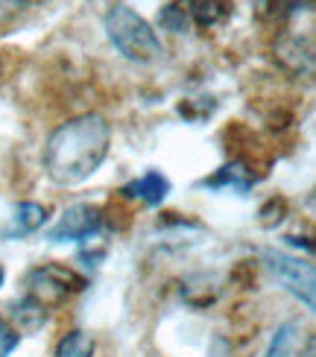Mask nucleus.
Here are the masks:
<instances>
[{
  "label": "nucleus",
  "mask_w": 316,
  "mask_h": 357,
  "mask_svg": "<svg viewBox=\"0 0 316 357\" xmlns=\"http://www.w3.org/2000/svg\"><path fill=\"white\" fill-rule=\"evenodd\" d=\"M112 129L100 114H80L62 123L44 146V170L56 185H80L109 155Z\"/></svg>",
  "instance_id": "nucleus-1"
},
{
  "label": "nucleus",
  "mask_w": 316,
  "mask_h": 357,
  "mask_svg": "<svg viewBox=\"0 0 316 357\" xmlns=\"http://www.w3.org/2000/svg\"><path fill=\"white\" fill-rule=\"evenodd\" d=\"M105 33L112 44L132 62H156L161 56V41L146 18L129 6H112L105 12Z\"/></svg>",
  "instance_id": "nucleus-2"
},
{
  "label": "nucleus",
  "mask_w": 316,
  "mask_h": 357,
  "mask_svg": "<svg viewBox=\"0 0 316 357\" xmlns=\"http://www.w3.org/2000/svg\"><path fill=\"white\" fill-rule=\"evenodd\" d=\"M82 287H85V281L77 273L65 270V266H56V264H44L27 275V296L33 302H38L44 310L62 305L70 296V290H82Z\"/></svg>",
  "instance_id": "nucleus-3"
},
{
  "label": "nucleus",
  "mask_w": 316,
  "mask_h": 357,
  "mask_svg": "<svg viewBox=\"0 0 316 357\" xmlns=\"http://www.w3.org/2000/svg\"><path fill=\"white\" fill-rule=\"evenodd\" d=\"M266 266L273 270V275L287 287L296 299H302L308 310L316 305V290H313V266L302 258L284 255V252H264Z\"/></svg>",
  "instance_id": "nucleus-4"
},
{
  "label": "nucleus",
  "mask_w": 316,
  "mask_h": 357,
  "mask_svg": "<svg viewBox=\"0 0 316 357\" xmlns=\"http://www.w3.org/2000/svg\"><path fill=\"white\" fill-rule=\"evenodd\" d=\"M103 226V214L97 205H88V202H80V205H70L68 211L59 217V222L50 229V241L53 243H62V241H88L94 237Z\"/></svg>",
  "instance_id": "nucleus-5"
},
{
  "label": "nucleus",
  "mask_w": 316,
  "mask_h": 357,
  "mask_svg": "<svg viewBox=\"0 0 316 357\" xmlns=\"http://www.w3.org/2000/svg\"><path fill=\"white\" fill-rule=\"evenodd\" d=\"M123 193H126V197L144 199L146 205H161L164 199H167V193H170V182H167V176L149 170V173H144L141 178L129 182V185L123 188Z\"/></svg>",
  "instance_id": "nucleus-6"
},
{
  "label": "nucleus",
  "mask_w": 316,
  "mask_h": 357,
  "mask_svg": "<svg viewBox=\"0 0 316 357\" xmlns=\"http://www.w3.org/2000/svg\"><path fill=\"white\" fill-rule=\"evenodd\" d=\"M182 9L188 12V18L197 24V26H214L220 24L225 15H229V0H179Z\"/></svg>",
  "instance_id": "nucleus-7"
},
{
  "label": "nucleus",
  "mask_w": 316,
  "mask_h": 357,
  "mask_svg": "<svg viewBox=\"0 0 316 357\" xmlns=\"http://www.w3.org/2000/svg\"><path fill=\"white\" fill-rule=\"evenodd\" d=\"M278 59L287 68L293 70H310L313 65V47H310V41H302V38H284L278 44Z\"/></svg>",
  "instance_id": "nucleus-8"
},
{
  "label": "nucleus",
  "mask_w": 316,
  "mask_h": 357,
  "mask_svg": "<svg viewBox=\"0 0 316 357\" xmlns=\"http://www.w3.org/2000/svg\"><path fill=\"white\" fill-rule=\"evenodd\" d=\"M44 217H47V211L38 205V202H21L15 205V217H12V229L9 234H29L44 226Z\"/></svg>",
  "instance_id": "nucleus-9"
},
{
  "label": "nucleus",
  "mask_w": 316,
  "mask_h": 357,
  "mask_svg": "<svg viewBox=\"0 0 316 357\" xmlns=\"http://www.w3.org/2000/svg\"><path fill=\"white\" fill-rule=\"evenodd\" d=\"M205 188H237V190H249L252 188V173L243 167V165H225L217 176H211V178H205L202 182Z\"/></svg>",
  "instance_id": "nucleus-10"
},
{
  "label": "nucleus",
  "mask_w": 316,
  "mask_h": 357,
  "mask_svg": "<svg viewBox=\"0 0 316 357\" xmlns=\"http://www.w3.org/2000/svg\"><path fill=\"white\" fill-rule=\"evenodd\" d=\"M313 0H258V15L264 21H284L290 15L302 12V9H310Z\"/></svg>",
  "instance_id": "nucleus-11"
},
{
  "label": "nucleus",
  "mask_w": 316,
  "mask_h": 357,
  "mask_svg": "<svg viewBox=\"0 0 316 357\" xmlns=\"http://www.w3.org/2000/svg\"><path fill=\"white\" fill-rule=\"evenodd\" d=\"M12 317H15V322H18L21 331H36V328H41L44 317H47V310H44L38 302L29 299V296H24L21 302L12 305Z\"/></svg>",
  "instance_id": "nucleus-12"
},
{
  "label": "nucleus",
  "mask_w": 316,
  "mask_h": 357,
  "mask_svg": "<svg viewBox=\"0 0 316 357\" xmlns=\"http://www.w3.org/2000/svg\"><path fill=\"white\" fill-rule=\"evenodd\" d=\"M56 357H94V340L85 331H70L59 340Z\"/></svg>",
  "instance_id": "nucleus-13"
},
{
  "label": "nucleus",
  "mask_w": 316,
  "mask_h": 357,
  "mask_svg": "<svg viewBox=\"0 0 316 357\" xmlns=\"http://www.w3.org/2000/svg\"><path fill=\"white\" fill-rule=\"evenodd\" d=\"M158 24L164 29H170V33H188L190 29V18H188V12L182 9V3H167L161 12H158Z\"/></svg>",
  "instance_id": "nucleus-14"
},
{
  "label": "nucleus",
  "mask_w": 316,
  "mask_h": 357,
  "mask_svg": "<svg viewBox=\"0 0 316 357\" xmlns=\"http://www.w3.org/2000/svg\"><path fill=\"white\" fill-rule=\"evenodd\" d=\"M296 331H299L296 322L281 325V328L276 331V337H273V343H269V349H266V357H290V349L296 346Z\"/></svg>",
  "instance_id": "nucleus-15"
},
{
  "label": "nucleus",
  "mask_w": 316,
  "mask_h": 357,
  "mask_svg": "<svg viewBox=\"0 0 316 357\" xmlns=\"http://www.w3.org/2000/svg\"><path fill=\"white\" fill-rule=\"evenodd\" d=\"M18 343H21V334L0 317V357H9L15 349H18Z\"/></svg>",
  "instance_id": "nucleus-16"
},
{
  "label": "nucleus",
  "mask_w": 316,
  "mask_h": 357,
  "mask_svg": "<svg viewBox=\"0 0 316 357\" xmlns=\"http://www.w3.org/2000/svg\"><path fill=\"white\" fill-rule=\"evenodd\" d=\"M3 6H36V3H44V0H0Z\"/></svg>",
  "instance_id": "nucleus-17"
},
{
  "label": "nucleus",
  "mask_w": 316,
  "mask_h": 357,
  "mask_svg": "<svg viewBox=\"0 0 316 357\" xmlns=\"http://www.w3.org/2000/svg\"><path fill=\"white\" fill-rule=\"evenodd\" d=\"M302 357H316V340H313V337L308 340V346H305V354H302Z\"/></svg>",
  "instance_id": "nucleus-18"
},
{
  "label": "nucleus",
  "mask_w": 316,
  "mask_h": 357,
  "mask_svg": "<svg viewBox=\"0 0 316 357\" xmlns=\"http://www.w3.org/2000/svg\"><path fill=\"white\" fill-rule=\"evenodd\" d=\"M3 278H6V273H3V264H0V287H3Z\"/></svg>",
  "instance_id": "nucleus-19"
}]
</instances>
